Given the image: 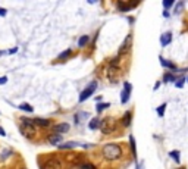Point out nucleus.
I'll list each match as a JSON object with an SVG mask.
<instances>
[{
	"label": "nucleus",
	"instance_id": "obj_17",
	"mask_svg": "<svg viewBox=\"0 0 188 169\" xmlns=\"http://www.w3.org/2000/svg\"><path fill=\"white\" fill-rule=\"evenodd\" d=\"M62 141V135H50L49 137V143L50 144H59V143H60Z\"/></svg>",
	"mask_w": 188,
	"mask_h": 169
},
{
	"label": "nucleus",
	"instance_id": "obj_37",
	"mask_svg": "<svg viewBox=\"0 0 188 169\" xmlns=\"http://www.w3.org/2000/svg\"><path fill=\"white\" fill-rule=\"evenodd\" d=\"M22 169H25V168H22Z\"/></svg>",
	"mask_w": 188,
	"mask_h": 169
},
{
	"label": "nucleus",
	"instance_id": "obj_20",
	"mask_svg": "<svg viewBox=\"0 0 188 169\" xmlns=\"http://www.w3.org/2000/svg\"><path fill=\"white\" fill-rule=\"evenodd\" d=\"M131 116H132V113H131V112H129V110H128V112L125 113V116H123V121H122L125 127H128V125L131 124Z\"/></svg>",
	"mask_w": 188,
	"mask_h": 169
},
{
	"label": "nucleus",
	"instance_id": "obj_9",
	"mask_svg": "<svg viewBox=\"0 0 188 169\" xmlns=\"http://www.w3.org/2000/svg\"><path fill=\"white\" fill-rule=\"evenodd\" d=\"M88 116H90V115H88L87 112H78L77 115H75V124L79 125V124H81V122L84 121V119L88 118Z\"/></svg>",
	"mask_w": 188,
	"mask_h": 169
},
{
	"label": "nucleus",
	"instance_id": "obj_32",
	"mask_svg": "<svg viewBox=\"0 0 188 169\" xmlns=\"http://www.w3.org/2000/svg\"><path fill=\"white\" fill-rule=\"evenodd\" d=\"M0 135H2V137H6V131H3L2 127H0Z\"/></svg>",
	"mask_w": 188,
	"mask_h": 169
},
{
	"label": "nucleus",
	"instance_id": "obj_25",
	"mask_svg": "<svg viewBox=\"0 0 188 169\" xmlns=\"http://www.w3.org/2000/svg\"><path fill=\"white\" fill-rule=\"evenodd\" d=\"M185 82H187V78H179L177 82H175V87H177V88H182Z\"/></svg>",
	"mask_w": 188,
	"mask_h": 169
},
{
	"label": "nucleus",
	"instance_id": "obj_24",
	"mask_svg": "<svg viewBox=\"0 0 188 169\" xmlns=\"http://www.w3.org/2000/svg\"><path fill=\"white\" fill-rule=\"evenodd\" d=\"M173 5H175V2H173V0H163V7H165V11H168V9L172 7Z\"/></svg>",
	"mask_w": 188,
	"mask_h": 169
},
{
	"label": "nucleus",
	"instance_id": "obj_33",
	"mask_svg": "<svg viewBox=\"0 0 188 169\" xmlns=\"http://www.w3.org/2000/svg\"><path fill=\"white\" fill-rule=\"evenodd\" d=\"M16 51H18V47H13L12 50H9V53H11V55H13V53H16Z\"/></svg>",
	"mask_w": 188,
	"mask_h": 169
},
{
	"label": "nucleus",
	"instance_id": "obj_26",
	"mask_svg": "<svg viewBox=\"0 0 188 169\" xmlns=\"http://www.w3.org/2000/svg\"><path fill=\"white\" fill-rule=\"evenodd\" d=\"M181 7H184L182 2H179V3L177 5V9H175V12H173V13H177V15H178V13H179V11H181Z\"/></svg>",
	"mask_w": 188,
	"mask_h": 169
},
{
	"label": "nucleus",
	"instance_id": "obj_14",
	"mask_svg": "<svg viewBox=\"0 0 188 169\" xmlns=\"http://www.w3.org/2000/svg\"><path fill=\"white\" fill-rule=\"evenodd\" d=\"M177 81H178L177 77L171 72H166L165 77H163V82H177Z\"/></svg>",
	"mask_w": 188,
	"mask_h": 169
},
{
	"label": "nucleus",
	"instance_id": "obj_6",
	"mask_svg": "<svg viewBox=\"0 0 188 169\" xmlns=\"http://www.w3.org/2000/svg\"><path fill=\"white\" fill-rule=\"evenodd\" d=\"M171 41H172V33H171V31L165 33L160 37V44L163 46V47H166L168 44H171Z\"/></svg>",
	"mask_w": 188,
	"mask_h": 169
},
{
	"label": "nucleus",
	"instance_id": "obj_2",
	"mask_svg": "<svg viewBox=\"0 0 188 169\" xmlns=\"http://www.w3.org/2000/svg\"><path fill=\"white\" fill-rule=\"evenodd\" d=\"M96 88H97V82H96V81L90 82L88 87H87V88H85V90H84L83 93L79 94V99H78V100H79V103H83V101H85L88 97H91V94L96 91Z\"/></svg>",
	"mask_w": 188,
	"mask_h": 169
},
{
	"label": "nucleus",
	"instance_id": "obj_5",
	"mask_svg": "<svg viewBox=\"0 0 188 169\" xmlns=\"http://www.w3.org/2000/svg\"><path fill=\"white\" fill-rule=\"evenodd\" d=\"M69 124H66V122H62V124H59V125H56L55 127V132H57V134L60 135V134H63V132H68L69 131Z\"/></svg>",
	"mask_w": 188,
	"mask_h": 169
},
{
	"label": "nucleus",
	"instance_id": "obj_27",
	"mask_svg": "<svg viewBox=\"0 0 188 169\" xmlns=\"http://www.w3.org/2000/svg\"><path fill=\"white\" fill-rule=\"evenodd\" d=\"M81 168L83 169H94V166L90 163H84V165H81Z\"/></svg>",
	"mask_w": 188,
	"mask_h": 169
},
{
	"label": "nucleus",
	"instance_id": "obj_10",
	"mask_svg": "<svg viewBox=\"0 0 188 169\" xmlns=\"http://www.w3.org/2000/svg\"><path fill=\"white\" fill-rule=\"evenodd\" d=\"M100 124H101L100 118H93L88 122V128H90V130H97V128L100 127Z\"/></svg>",
	"mask_w": 188,
	"mask_h": 169
},
{
	"label": "nucleus",
	"instance_id": "obj_29",
	"mask_svg": "<svg viewBox=\"0 0 188 169\" xmlns=\"http://www.w3.org/2000/svg\"><path fill=\"white\" fill-rule=\"evenodd\" d=\"M6 13H7V11L5 7H0V16H6Z\"/></svg>",
	"mask_w": 188,
	"mask_h": 169
},
{
	"label": "nucleus",
	"instance_id": "obj_8",
	"mask_svg": "<svg viewBox=\"0 0 188 169\" xmlns=\"http://www.w3.org/2000/svg\"><path fill=\"white\" fill-rule=\"evenodd\" d=\"M135 5H137V3H122V2H119V3H118V9L121 12H128V11H131Z\"/></svg>",
	"mask_w": 188,
	"mask_h": 169
},
{
	"label": "nucleus",
	"instance_id": "obj_30",
	"mask_svg": "<svg viewBox=\"0 0 188 169\" xmlns=\"http://www.w3.org/2000/svg\"><path fill=\"white\" fill-rule=\"evenodd\" d=\"M135 169H144V163H143V162L137 163V165H135Z\"/></svg>",
	"mask_w": 188,
	"mask_h": 169
},
{
	"label": "nucleus",
	"instance_id": "obj_7",
	"mask_svg": "<svg viewBox=\"0 0 188 169\" xmlns=\"http://www.w3.org/2000/svg\"><path fill=\"white\" fill-rule=\"evenodd\" d=\"M159 60H160V63H162V66H163V68H169V69H172L173 72H178V71H179V69H178V68L175 66L172 62H168V60H165V57L160 56V57H159Z\"/></svg>",
	"mask_w": 188,
	"mask_h": 169
},
{
	"label": "nucleus",
	"instance_id": "obj_11",
	"mask_svg": "<svg viewBox=\"0 0 188 169\" xmlns=\"http://www.w3.org/2000/svg\"><path fill=\"white\" fill-rule=\"evenodd\" d=\"M129 146H131V153H132V156L137 158V144H135L134 135H129Z\"/></svg>",
	"mask_w": 188,
	"mask_h": 169
},
{
	"label": "nucleus",
	"instance_id": "obj_36",
	"mask_svg": "<svg viewBox=\"0 0 188 169\" xmlns=\"http://www.w3.org/2000/svg\"><path fill=\"white\" fill-rule=\"evenodd\" d=\"M187 82H188V77H187Z\"/></svg>",
	"mask_w": 188,
	"mask_h": 169
},
{
	"label": "nucleus",
	"instance_id": "obj_21",
	"mask_svg": "<svg viewBox=\"0 0 188 169\" xmlns=\"http://www.w3.org/2000/svg\"><path fill=\"white\" fill-rule=\"evenodd\" d=\"M166 106H168V105H166V103H163V105H160V106L157 107V115H159V116H160V118H163V116H165V110H166Z\"/></svg>",
	"mask_w": 188,
	"mask_h": 169
},
{
	"label": "nucleus",
	"instance_id": "obj_3",
	"mask_svg": "<svg viewBox=\"0 0 188 169\" xmlns=\"http://www.w3.org/2000/svg\"><path fill=\"white\" fill-rule=\"evenodd\" d=\"M131 91H132V85L129 82H123V90L121 93V103L122 105H127L129 101V97H131Z\"/></svg>",
	"mask_w": 188,
	"mask_h": 169
},
{
	"label": "nucleus",
	"instance_id": "obj_16",
	"mask_svg": "<svg viewBox=\"0 0 188 169\" xmlns=\"http://www.w3.org/2000/svg\"><path fill=\"white\" fill-rule=\"evenodd\" d=\"M128 46H131V35H128L127 38H125V41L122 43V46H121V50H119V53H122V51L128 50V49H129Z\"/></svg>",
	"mask_w": 188,
	"mask_h": 169
},
{
	"label": "nucleus",
	"instance_id": "obj_12",
	"mask_svg": "<svg viewBox=\"0 0 188 169\" xmlns=\"http://www.w3.org/2000/svg\"><path fill=\"white\" fill-rule=\"evenodd\" d=\"M90 43V35H81L78 38V47H85Z\"/></svg>",
	"mask_w": 188,
	"mask_h": 169
},
{
	"label": "nucleus",
	"instance_id": "obj_15",
	"mask_svg": "<svg viewBox=\"0 0 188 169\" xmlns=\"http://www.w3.org/2000/svg\"><path fill=\"white\" fill-rule=\"evenodd\" d=\"M79 146L77 141H71V143H63V144H59V149L62 150H66V149H74V147Z\"/></svg>",
	"mask_w": 188,
	"mask_h": 169
},
{
	"label": "nucleus",
	"instance_id": "obj_4",
	"mask_svg": "<svg viewBox=\"0 0 188 169\" xmlns=\"http://www.w3.org/2000/svg\"><path fill=\"white\" fill-rule=\"evenodd\" d=\"M40 169H60V163L57 160H50L49 163L40 165Z\"/></svg>",
	"mask_w": 188,
	"mask_h": 169
},
{
	"label": "nucleus",
	"instance_id": "obj_23",
	"mask_svg": "<svg viewBox=\"0 0 188 169\" xmlns=\"http://www.w3.org/2000/svg\"><path fill=\"white\" fill-rule=\"evenodd\" d=\"M69 55H71V50H69V49H68V50L62 51L60 55H59V56H57V59H59V60H65V59H66V57L69 56Z\"/></svg>",
	"mask_w": 188,
	"mask_h": 169
},
{
	"label": "nucleus",
	"instance_id": "obj_34",
	"mask_svg": "<svg viewBox=\"0 0 188 169\" xmlns=\"http://www.w3.org/2000/svg\"><path fill=\"white\" fill-rule=\"evenodd\" d=\"M163 16H165V18H168V16H169V12H168V11H165V12H163Z\"/></svg>",
	"mask_w": 188,
	"mask_h": 169
},
{
	"label": "nucleus",
	"instance_id": "obj_31",
	"mask_svg": "<svg viewBox=\"0 0 188 169\" xmlns=\"http://www.w3.org/2000/svg\"><path fill=\"white\" fill-rule=\"evenodd\" d=\"M160 84H162V82H160V81H157V82H156V85H154V88H153V90H157V88H159V87H160Z\"/></svg>",
	"mask_w": 188,
	"mask_h": 169
},
{
	"label": "nucleus",
	"instance_id": "obj_35",
	"mask_svg": "<svg viewBox=\"0 0 188 169\" xmlns=\"http://www.w3.org/2000/svg\"><path fill=\"white\" fill-rule=\"evenodd\" d=\"M3 53H5V51H2V50H0V56H2V55H3Z\"/></svg>",
	"mask_w": 188,
	"mask_h": 169
},
{
	"label": "nucleus",
	"instance_id": "obj_18",
	"mask_svg": "<svg viewBox=\"0 0 188 169\" xmlns=\"http://www.w3.org/2000/svg\"><path fill=\"white\" fill-rule=\"evenodd\" d=\"M169 158L173 159L175 163H179V162H181V160H179V152H178V150H172V152H169Z\"/></svg>",
	"mask_w": 188,
	"mask_h": 169
},
{
	"label": "nucleus",
	"instance_id": "obj_13",
	"mask_svg": "<svg viewBox=\"0 0 188 169\" xmlns=\"http://www.w3.org/2000/svg\"><path fill=\"white\" fill-rule=\"evenodd\" d=\"M34 124L40 125V127H50L51 122H50L49 119H43V118H35L34 119Z\"/></svg>",
	"mask_w": 188,
	"mask_h": 169
},
{
	"label": "nucleus",
	"instance_id": "obj_1",
	"mask_svg": "<svg viewBox=\"0 0 188 169\" xmlns=\"http://www.w3.org/2000/svg\"><path fill=\"white\" fill-rule=\"evenodd\" d=\"M101 154H103V158H105L106 160L115 162V160L122 158V149L119 144H116V143H109V144L103 146Z\"/></svg>",
	"mask_w": 188,
	"mask_h": 169
},
{
	"label": "nucleus",
	"instance_id": "obj_22",
	"mask_svg": "<svg viewBox=\"0 0 188 169\" xmlns=\"http://www.w3.org/2000/svg\"><path fill=\"white\" fill-rule=\"evenodd\" d=\"M109 106H110L109 103H99V105H97V107H96V110L100 113V112H103L105 109H107Z\"/></svg>",
	"mask_w": 188,
	"mask_h": 169
},
{
	"label": "nucleus",
	"instance_id": "obj_19",
	"mask_svg": "<svg viewBox=\"0 0 188 169\" xmlns=\"http://www.w3.org/2000/svg\"><path fill=\"white\" fill-rule=\"evenodd\" d=\"M19 109H21V110H25V112H33L34 109H33V106H31V105H29V103H22V105H19Z\"/></svg>",
	"mask_w": 188,
	"mask_h": 169
},
{
	"label": "nucleus",
	"instance_id": "obj_28",
	"mask_svg": "<svg viewBox=\"0 0 188 169\" xmlns=\"http://www.w3.org/2000/svg\"><path fill=\"white\" fill-rule=\"evenodd\" d=\"M7 82V77H0V85H3Z\"/></svg>",
	"mask_w": 188,
	"mask_h": 169
}]
</instances>
